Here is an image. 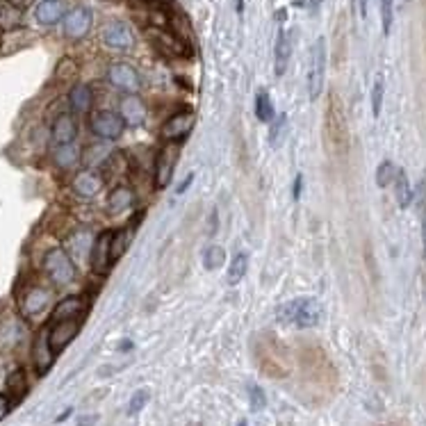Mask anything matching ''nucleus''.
<instances>
[{
	"label": "nucleus",
	"mask_w": 426,
	"mask_h": 426,
	"mask_svg": "<svg viewBox=\"0 0 426 426\" xmlns=\"http://www.w3.org/2000/svg\"><path fill=\"white\" fill-rule=\"evenodd\" d=\"M324 78H326V39L319 37L313 44V48H310V62H308V76H306L310 101H317L322 96Z\"/></svg>",
	"instance_id": "obj_5"
},
{
	"label": "nucleus",
	"mask_w": 426,
	"mask_h": 426,
	"mask_svg": "<svg viewBox=\"0 0 426 426\" xmlns=\"http://www.w3.org/2000/svg\"><path fill=\"white\" fill-rule=\"evenodd\" d=\"M146 37L153 44L155 51H160L165 57H174V60H180V57H190L192 48L187 46V42H183L176 32H171L169 28H158V26H146Z\"/></svg>",
	"instance_id": "obj_4"
},
{
	"label": "nucleus",
	"mask_w": 426,
	"mask_h": 426,
	"mask_svg": "<svg viewBox=\"0 0 426 426\" xmlns=\"http://www.w3.org/2000/svg\"><path fill=\"white\" fill-rule=\"evenodd\" d=\"M124 119L119 117V114L114 112H108V110H101V112H94L92 119H89V130L96 135L105 139V142H114V139H119L124 135Z\"/></svg>",
	"instance_id": "obj_6"
},
{
	"label": "nucleus",
	"mask_w": 426,
	"mask_h": 426,
	"mask_svg": "<svg viewBox=\"0 0 426 426\" xmlns=\"http://www.w3.org/2000/svg\"><path fill=\"white\" fill-rule=\"evenodd\" d=\"M94 105V92L89 85H73L69 89V108L76 114H87Z\"/></svg>",
	"instance_id": "obj_22"
},
{
	"label": "nucleus",
	"mask_w": 426,
	"mask_h": 426,
	"mask_svg": "<svg viewBox=\"0 0 426 426\" xmlns=\"http://www.w3.org/2000/svg\"><path fill=\"white\" fill-rule=\"evenodd\" d=\"M224 262H226V251L217 247V244H212V247L206 249V253H203V265H206V269H219V267H224Z\"/></svg>",
	"instance_id": "obj_33"
},
{
	"label": "nucleus",
	"mask_w": 426,
	"mask_h": 426,
	"mask_svg": "<svg viewBox=\"0 0 426 426\" xmlns=\"http://www.w3.org/2000/svg\"><path fill=\"white\" fill-rule=\"evenodd\" d=\"M290 55H292V32L281 30L276 39V53H274V67H276V76H283L285 69L290 64Z\"/></svg>",
	"instance_id": "obj_23"
},
{
	"label": "nucleus",
	"mask_w": 426,
	"mask_h": 426,
	"mask_svg": "<svg viewBox=\"0 0 426 426\" xmlns=\"http://www.w3.org/2000/svg\"><path fill=\"white\" fill-rule=\"evenodd\" d=\"M53 78H55V83H62V85L73 83V80L78 78V64H76V60H71V57H62V60L57 62Z\"/></svg>",
	"instance_id": "obj_28"
},
{
	"label": "nucleus",
	"mask_w": 426,
	"mask_h": 426,
	"mask_svg": "<svg viewBox=\"0 0 426 426\" xmlns=\"http://www.w3.org/2000/svg\"><path fill=\"white\" fill-rule=\"evenodd\" d=\"M285 128H288V117L285 114H278V117H274L272 121H269V144L276 146L281 144V139L285 135Z\"/></svg>",
	"instance_id": "obj_32"
},
{
	"label": "nucleus",
	"mask_w": 426,
	"mask_h": 426,
	"mask_svg": "<svg viewBox=\"0 0 426 426\" xmlns=\"http://www.w3.org/2000/svg\"><path fill=\"white\" fill-rule=\"evenodd\" d=\"M256 117L262 121V124H269V121L276 117L272 98H269L267 92H258V96H256Z\"/></svg>",
	"instance_id": "obj_30"
},
{
	"label": "nucleus",
	"mask_w": 426,
	"mask_h": 426,
	"mask_svg": "<svg viewBox=\"0 0 426 426\" xmlns=\"http://www.w3.org/2000/svg\"><path fill=\"white\" fill-rule=\"evenodd\" d=\"M119 117L126 126H142L146 121V105L135 94H128L119 105Z\"/></svg>",
	"instance_id": "obj_19"
},
{
	"label": "nucleus",
	"mask_w": 426,
	"mask_h": 426,
	"mask_svg": "<svg viewBox=\"0 0 426 426\" xmlns=\"http://www.w3.org/2000/svg\"><path fill=\"white\" fill-rule=\"evenodd\" d=\"M324 137H326V149H329L335 158H344L349 151V126H347V114H344L340 96L331 92L329 103H326L324 112Z\"/></svg>",
	"instance_id": "obj_1"
},
{
	"label": "nucleus",
	"mask_w": 426,
	"mask_h": 426,
	"mask_svg": "<svg viewBox=\"0 0 426 426\" xmlns=\"http://www.w3.org/2000/svg\"><path fill=\"white\" fill-rule=\"evenodd\" d=\"M176 165H178V146L176 142H167L165 149L158 153V160H155V187L158 190L169 187Z\"/></svg>",
	"instance_id": "obj_10"
},
{
	"label": "nucleus",
	"mask_w": 426,
	"mask_h": 426,
	"mask_svg": "<svg viewBox=\"0 0 426 426\" xmlns=\"http://www.w3.org/2000/svg\"><path fill=\"white\" fill-rule=\"evenodd\" d=\"M48 303H51V292L44 290V288H39V285H35V288H30L26 294H23L21 313H23V317L35 319V317H39L48 308Z\"/></svg>",
	"instance_id": "obj_17"
},
{
	"label": "nucleus",
	"mask_w": 426,
	"mask_h": 426,
	"mask_svg": "<svg viewBox=\"0 0 426 426\" xmlns=\"http://www.w3.org/2000/svg\"><path fill=\"white\" fill-rule=\"evenodd\" d=\"M247 272H249V258L244 256V253H237L231 260V267H228V274H226L228 285H237L244 276H247Z\"/></svg>",
	"instance_id": "obj_29"
},
{
	"label": "nucleus",
	"mask_w": 426,
	"mask_h": 426,
	"mask_svg": "<svg viewBox=\"0 0 426 426\" xmlns=\"http://www.w3.org/2000/svg\"><path fill=\"white\" fill-rule=\"evenodd\" d=\"M395 199L399 203V208H408L413 203V187H411V180H408L406 171L404 169H397V176H395Z\"/></svg>",
	"instance_id": "obj_26"
},
{
	"label": "nucleus",
	"mask_w": 426,
	"mask_h": 426,
	"mask_svg": "<svg viewBox=\"0 0 426 426\" xmlns=\"http://www.w3.org/2000/svg\"><path fill=\"white\" fill-rule=\"evenodd\" d=\"M108 83L119 89L121 94H137L142 89V78L135 71V67H130L126 62H114L108 69Z\"/></svg>",
	"instance_id": "obj_8"
},
{
	"label": "nucleus",
	"mask_w": 426,
	"mask_h": 426,
	"mask_svg": "<svg viewBox=\"0 0 426 426\" xmlns=\"http://www.w3.org/2000/svg\"><path fill=\"white\" fill-rule=\"evenodd\" d=\"M397 176V167L392 160H383L379 167H376V185L379 187H388L392 185V180Z\"/></svg>",
	"instance_id": "obj_34"
},
{
	"label": "nucleus",
	"mask_w": 426,
	"mask_h": 426,
	"mask_svg": "<svg viewBox=\"0 0 426 426\" xmlns=\"http://www.w3.org/2000/svg\"><path fill=\"white\" fill-rule=\"evenodd\" d=\"M23 23V10L19 5H14L12 0H0V30L12 32L21 28Z\"/></svg>",
	"instance_id": "obj_25"
},
{
	"label": "nucleus",
	"mask_w": 426,
	"mask_h": 426,
	"mask_svg": "<svg viewBox=\"0 0 426 426\" xmlns=\"http://www.w3.org/2000/svg\"><path fill=\"white\" fill-rule=\"evenodd\" d=\"M417 199V208H420V219H422V244H424V260H426V180H422L417 187V194L413 196Z\"/></svg>",
	"instance_id": "obj_35"
},
{
	"label": "nucleus",
	"mask_w": 426,
	"mask_h": 426,
	"mask_svg": "<svg viewBox=\"0 0 426 426\" xmlns=\"http://www.w3.org/2000/svg\"><path fill=\"white\" fill-rule=\"evenodd\" d=\"M135 206V194L130 187H114V190L108 194V201H105V208H108L110 215H121V212H128Z\"/></svg>",
	"instance_id": "obj_20"
},
{
	"label": "nucleus",
	"mask_w": 426,
	"mask_h": 426,
	"mask_svg": "<svg viewBox=\"0 0 426 426\" xmlns=\"http://www.w3.org/2000/svg\"><path fill=\"white\" fill-rule=\"evenodd\" d=\"M194 183V174H187V178L183 180V183H180L178 185V190H176V194H185V190H187V187H190Z\"/></svg>",
	"instance_id": "obj_41"
},
{
	"label": "nucleus",
	"mask_w": 426,
	"mask_h": 426,
	"mask_svg": "<svg viewBox=\"0 0 426 426\" xmlns=\"http://www.w3.org/2000/svg\"><path fill=\"white\" fill-rule=\"evenodd\" d=\"M78 137V121L73 114H57L53 126H51V142L53 146H62V144H73Z\"/></svg>",
	"instance_id": "obj_15"
},
{
	"label": "nucleus",
	"mask_w": 426,
	"mask_h": 426,
	"mask_svg": "<svg viewBox=\"0 0 426 426\" xmlns=\"http://www.w3.org/2000/svg\"><path fill=\"white\" fill-rule=\"evenodd\" d=\"M367 5H370V0H358V7H360V16H367Z\"/></svg>",
	"instance_id": "obj_43"
},
{
	"label": "nucleus",
	"mask_w": 426,
	"mask_h": 426,
	"mask_svg": "<svg viewBox=\"0 0 426 426\" xmlns=\"http://www.w3.org/2000/svg\"><path fill=\"white\" fill-rule=\"evenodd\" d=\"M53 162L60 169H71L80 162V151L76 149V144H62L53 149Z\"/></svg>",
	"instance_id": "obj_27"
},
{
	"label": "nucleus",
	"mask_w": 426,
	"mask_h": 426,
	"mask_svg": "<svg viewBox=\"0 0 426 426\" xmlns=\"http://www.w3.org/2000/svg\"><path fill=\"white\" fill-rule=\"evenodd\" d=\"M112 235H114V231H103L92 244V256H89V262H92L94 274H105L112 267V260H110Z\"/></svg>",
	"instance_id": "obj_14"
},
{
	"label": "nucleus",
	"mask_w": 426,
	"mask_h": 426,
	"mask_svg": "<svg viewBox=\"0 0 426 426\" xmlns=\"http://www.w3.org/2000/svg\"><path fill=\"white\" fill-rule=\"evenodd\" d=\"M383 96H385V78H383V73H379L376 80H374V87H372V114H374V119L381 117Z\"/></svg>",
	"instance_id": "obj_31"
},
{
	"label": "nucleus",
	"mask_w": 426,
	"mask_h": 426,
	"mask_svg": "<svg viewBox=\"0 0 426 426\" xmlns=\"http://www.w3.org/2000/svg\"><path fill=\"white\" fill-rule=\"evenodd\" d=\"M149 399H151V392L142 388V390H137L133 399H130V404H128V415H137V413H142L144 411V406L149 404Z\"/></svg>",
	"instance_id": "obj_38"
},
{
	"label": "nucleus",
	"mask_w": 426,
	"mask_h": 426,
	"mask_svg": "<svg viewBox=\"0 0 426 426\" xmlns=\"http://www.w3.org/2000/svg\"><path fill=\"white\" fill-rule=\"evenodd\" d=\"M301 187H303V176L299 174L297 176V180H294V199H301Z\"/></svg>",
	"instance_id": "obj_42"
},
{
	"label": "nucleus",
	"mask_w": 426,
	"mask_h": 426,
	"mask_svg": "<svg viewBox=\"0 0 426 426\" xmlns=\"http://www.w3.org/2000/svg\"><path fill=\"white\" fill-rule=\"evenodd\" d=\"M85 313H87V301L83 297H78V294H73V297H67L62 299L60 303H55L53 313H51V322H67V319H85Z\"/></svg>",
	"instance_id": "obj_16"
},
{
	"label": "nucleus",
	"mask_w": 426,
	"mask_h": 426,
	"mask_svg": "<svg viewBox=\"0 0 426 426\" xmlns=\"http://www.w3.org/2000/svg\"><path fill=\"white\" fill-rule=\"evenodd\" d=\"M12 399L7 397V395H0V422L5 420L7 415H10V411H12Z\"/></svg>",
	"instance_id": "obj_40"
},
{
	"label": "nucleus",
	"mask_w": 426,
	"mask_h": 426,
	"mask_svg": "<svg viewBox=\"0 0 426 426\" xmlns=\"http://www.w3.org/2000/svg\"><path fill=\"white\" fill-rule=\"evenodd\" d=\"M105 155H110L108 151H103V144H98V146H89V149L85 151V165L92 169V167H96V165H101L103 167V162L108 160L105 158Z\"/></svg>",
	"instance_id": "obj_37"
},
{
	"label": "nucleus",
	"mask_w": 426,
	"mask_h": 426,
	"mask_svg": "<svg viewBox=\"0 0 426 426\" xmlns=\"http://www.w3.org/2000/svg\"><path fill=\"white\" fill-rule=\"evenodd\" d=\"M32 363H35V370L39 376H46L55 363V351L51 349V344H48V326H44V329L37 333L35 342H32Z\"/></svg>",
	"instance_id": "obj_12"
},
{
	"label": "nucleus",
	"mask_w": 426,
	"mask_h": 426,
	"mask_svg": "<svg viewBox=\"0 0 426 426\" xmlns=\"http://www.w3.org/2000/svg\"><path fill=\"white\" fill-rule=\"evenodd\" d=\"M194 124H196L194 112H178L162 124L160 137L165 139V142H183L185 137H190V133L194 130Z\"/></svg>",
	"instance_id": "obj_11"
},
{
	"label": "nucleus",
	"mask_w": 426,
	"mask_h": 426,
	"mask_svg": "<svg viewBox=\"0 0 426 426\" xmlns=\"http://www.w3.org/2000/svg\"><path fill=\"white\" fill-rule=\"evenodd\" d=\"M276 319L281 324H294L299 329H315L322 322V303L315 297H299L278 308Z\"/></svg>",
	"instance_id": "obj_2"
},
{
	"label": "nucleus",
	"mask_w": 426,
	"mask_h": 426,
	"mask_svg": "<svg viewBox=\"0 0 426 426\" xmlns=\"http://www.w3.org/2000/svg\"><path fill=\"white\" fill-rule=\"evenodd\" d=\"M103 185H105L103 176H98L92 169L83 171V174H78L71 180V190H73V194H78L80 199H94V196L101 194Z\"/></svg>",
	"instance_id": "obj_18"
},
{
	"label": "nucleus",
	"mask_w": 426,
	"mask_h": 426,
	"mask_svg": "<svg viewBox=\"0 0 426 426\" xmlns=\"http://www.w3.org/2000/svg\"><path fill=\"white\" fill-rule=\"evenodd\" d=\"M240 426H249V424L247 422H240Z\"/></svg>",
	"instance_id": "obj_45"
},
{
	"label": "nucleus",
	"mask_w": 426,
	"mask_h": 426,
	"mask_svg": "<svg viewBox=\"0 0 426 426\" xmlns=\"http://www.w3.org/2000/svg\"><path fill=\"white\" fill-rule=\"evenodd\" d=\"M92 23H94V16H92V12L87 10V7H73V10H69L67 14H64L62 32H64V37H67V39L78 42V39H85L89 35Z\"/></svg>",
	"instance_id": "obj_9"
},
{
	"label": "nucleus",
	"mask_w": 426,
	"mask_h": 426,
	"mask_svg": "<svg viewBox=\"0 0 426 426\" xmlns=\"http://www.w3.org/2000/svg\"><path fill=\"white\" fill-rule=\"evenodd\" d=\"M80 329H83V319H67V322H53L48 324V344L57 354H62L69 344L78 338Z\"/></svg>",
	"instance_id": "obj_7"
},
{
	"label": "nucleus",
	"mask_w": 426,
	"mask_h": 426,
	"mask_svg": "<svg viewBox=\"0 0 426 426\" xmlns=\"http://www.w3.org/2000/svg\"><path fill=\"white\" fill-rule=\"evenodd\" d=\"M67 14V7H64L62 0H42L35 10V19L42 23V26H55L60 23Z\"/></svg>",
	"instance_id": "obj_21"
},
{
	"label": "nucleus",
	"mask_w": 426,
	"mask_h": 426,
	"mask_svg": "<svg viewBox=\"0 0 426 426\" xmlns=\"http://www.w3.org/2000/svg\"><path fill=\"white\" fill-rule=\"evenodd\" d=\"M392 21H395V0H381V26H383V35H390Z\"/></svg>",
	"instance_id": "obj_36"
},
{
	"label": "nucleus",
	"mask_w": 426,
	"mask_h": 426,
	"mask_svg": "<svg viewBox=\"0 0 426 426\" xmlns=\"http://www.w3.org/2000/svg\"><path fill=\"white\" fill-rule=\"evenodd\" d=\"M44 272L48 276V281H51L55 288L71 285L78 278L76 262L71 260L69 251H64L60 247L46 251V256H44Z\"/></svg>",
	"instance_id": "obj_3"
},
{
	"label": "nucleus",
	"mask_w": 426,
	"mask_h": 426,
	"mask_svg": "<svg viewBox=\"0 0 426 426\" xmlns=\"http://www.w3.org/2000/svg\"><path fill=\"white\" fill-rule=\"evenodd\" d=\"M249 397H251V408L253 411H262V408L267 406V397H265V392H262L258 385H249Z\"/></svg>",
	"instance_id": "obj_39"
},
{
	"label": "nucleus",
	"mask_w": 426,
	"mask_h": 426,
	"mask_svg": "<svg viewBox=\"0 0 426 426\" xmlns=\"http://www.w3.org/2000/svg\"><path fill=\"white\" fill-rule=\"evenodd\" d=\"M103 42L112 51H130L135 46V37L126 23L121 21H110L103 28Z\"/></svg>",
	"instance_id": "obj_13"
},
{
	"label": "nucleus",
	"mask_w": 426,
	"mask_h": 426,
	"mask_svg": "<svg viewBox=\"0 0 426 426\" xmlns=\"http://www.w3.org/2000/svg\"><path fill=\"white\" fill-rule=\"evenodd\" d=\"M30 390V383H28V376H26V370L19 367V370H14L10 376H7V392L5 395L12 399V404H19V401L28 395Z\"/></svg>",
	"instance_id": "obj_24"
},
{
	"label": "nucleus",
	"mask_w": 426,
	"mask_h": 426,
	"mask_svg": "<svg viewBox=\"0 0 426 426\" xmlns=\"http://www.w3.org/2000/svg\"><path fill=\"white\" fill-rule=\"evenodd\" d=\"M96 422V417H87V422H80V426H92Z\"/></svg>",
	"instance_id": "obj_44"
}]
</instances>
